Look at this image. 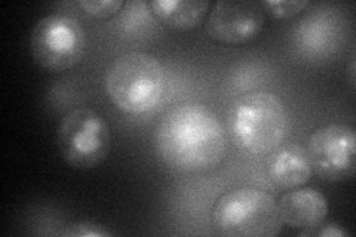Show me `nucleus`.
<instances>
[{"mask_svg": "<svg viewBox=\"0 0 356 237\" xmlns=\"http://www.w3.org/2000/svg\"><path fill=\"white\" fill-rule=\"evenodd\" d=\"M214 222L221 234L230 237H273L282 229L273 197L250 187L222 195L214 208Z\"/></svg>", "mask_w": 356, "mask_h": 237, "instance_id": "20e7f679", "label": "nucleus"}, {"mask_svg": "<svg viewBox=\"0 0 356 237\" xmlns=\"http://www.w3.org/2000/svg\"><path fill=\"white\" fill-rule=\"evenodd\" d=\"M263 24L261 3L251 0H220L209 13L207 30L214 40L242 44L257 36Z\"/></svg>", "mask_w": 356, "mask_h": 237, "instance_id": "6e6552de", "label": "nucleus"}, {"mask_svg": "<svg viewBox=\"0 0 356 237\" xmlns=\"http://www.w3.org/2000/svg\"><path fill=\"white\" fill-rule=\"evenodd\" d=\"M106 91L118 108L146 113L159 103L165 91V72L154 56L144 52L120 55L106 72Z\"/></svg>", "mask_w": 356, "mask_h": 237, "instance_id": "f03ea898", "label": "nucleus"}, {"mask_svg": "<svg viewBox=\"0 0 356 237\" xmlns=\"http://www.w3.org/2000/svg\"><path fill=\"white\" fill-rule=\"evenodd\" d=\"M307 5L306 0H266L261 3L263 9L275 18H291L296 17Z\"/></svg>", "mask_w": 356, "mask_h": 237, "instance_id": "f8f14e48", "label": "nucleus"}, {"mask_svg": "<svg viewBox=\"0 0 356 237\" xmlns=\"http://www.w3.org/2000/svg\"><path fill=\"white\" fill-rule=\"evenodd\" d=\"M282 224L291 229L314 230L325 221L328 202L315 188H300L285 193L277 202Z\"/></svg>", "mask_w": 356, "mask_h": 237, "instance_id": "1a4fd4ad", "label": "nucleus"}, {"mask_svg": "<svg viewBox=\"0 0 356 237\" xmlns=\"http://www.w3.org/2000/svg\"><path fill=\"white\" fill-rule=\"evenodd\" d=\"M57 142L67 165L74 169H92L108 156L111 133L104 117L95 110L77 107L61 119Z\"/></svg>", "mask_w": 356, "mask_h": 237, "instance_id": "423d86ee", "label": "nucleus"}, {"mask_svg": "<svg viewBox=\"0 0 356 237\" xmlns=\"http://www.w3.org/2000/svg\"><path fill=\"white\" fill-rule=\"evenodd\" d=\"M81 8L95 18H110L116 15L124 6L122 0H81Z\"/></svg>", "mask_w": 356, "mask_h": 237, "instance_id": "ddd939ff", "label": "nucleus"}, {"mask_svg": "<svg viewBox=\"0 0 356 237\" xmlns=\"http://www.w3.org/2000/svg\"><path fill=\"white\" fill-rule=\"evenodd\" d=\"M30 51L42 69L61 73L83 58L86 35L74 17L55 13L40 18L31 30Z\"/></svg>", "mask_w": 356, "mask_h": 237, "instance_id": "39448f33", "label": "nucleus"}, {"mask_svg": "<svg viewBox=\"0 0 356 237\" xmlns=\"http://www.w3.org/2000/svg\"><path fill=\"white\" fill-rule=\"evenodd\" d=\"M307 150L300 144H285L273 150L267 161V174L281 188H297L306 184L312 175Z\"/></svg>", "mask_w": 356, "mask_h": 237, "instance_id": "9d476101", "label": "nucleus"}, {"mask_svg": "<svg viewBox=\"0 0 356 237\" xmlns=\"http://www.w3.org/2000/svg\"><path fill=\"white\" fill-rule=\"evenodd\" d=\"M230 129L236 142L250 153H270L288 132V115L281 98L267 91L242 95L230 111Z\"/></svg>", "mask_w": 356, "mask_h": 237, "instance_id": "7ed1b4c3", "label": "nucleus"}, {"mask_svg": "<svg viewBox=\"0 0 356 237\" xmlns=\"http://www.w3.org/2000/svg\"><path fill=\"white\" fill-rule=\"evenodd\" d=\"M316 234H318V236H327V237H330V236H334V237L349 236V233H348L346 230H343V229L337 227V225H332V224H331V225H327L325 229L319 230Z\"/></svg>", "mask_w": 356, "mask_h": 237, "instance_id": "2eb2a0df", "label": "nucleus"}, {"mask_svg": "<svg viewBox=\"0 0 356 237\" xmlns=\"http://www.w3.org/2000/svg\"><path fill=\"white\" fill-rule=\"evenodd\" d=\"M156 147L165 163L181 172H202L220 165L226 135L220 119L199 103L175 106L156 129Z\"/></svg>", "mask_w": 356, "mask_h": 237, "instance_id": "f257e3e1", "label": "nucleus"}, {"mask_svg": "<svg viewBox=\"0 0 356 237\" xmlns=\"http://www.w3.org/2000/svg\"><path fill=\"white\" fill-rule=\"evenodd\" d=\"M149 6L166 27L191 30L202 22L208 13L209 2L207 0H152Z\"/></svg>", "mask_w": 356, "mask_h": 237, "instance_id": "9b49d317", "label": "nucleus"}, {"mask_svg": "<svg viewBox=\"0 0 356 237\" xmlns=\"http://www.w3.org/2000/svg\"><path fill=\"white\" fill-rule=\"evenodd\" d=\"M64 234L72 236V237H106V236H113V233L107 230L104 225L92 222V221H82V222L70 224L69 229L65 230Z\"/></svg>", "mask_w": 356, "mask_h": 237, "instance_id": "4468645a", "label": "nucleus"}, {"mask_svg": "<svg viewBox=\"0 0 356 237\" xmlns=\"http://www.w3.org/2000/svg\"><path fill=\"white\" fill-rule=\"evenodd\" d=\"M312 169L328 181H343L355 174L356 133L343 123L316 129L309 140Z\"/></svg>", "mask_w": 356, "mask_h": 237, "instance_id": "0eeeda50", "label": "nucleus"}]
</instances>
